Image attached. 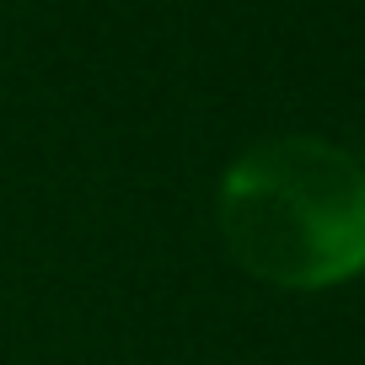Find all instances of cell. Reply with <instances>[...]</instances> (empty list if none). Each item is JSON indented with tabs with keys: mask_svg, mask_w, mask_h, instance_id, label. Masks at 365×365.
Masks as SVG:
<instances>
[{
	"mask_svg": "<svg viewBox=\"0 0 365 365\" xmlns=\"http://www.w3.org/2000/svg\"><path fill=\"white\" fill-rule=\"evenodd\" d=\"M215 220L263 285H344L365 269V161L317 135L258 140L220 178Z\"/></svg>",
	"mask_w": 365,
	"mask_h": 365,
	"instance_id": "obj_1",
	"label": "cell"
}]
</instances>
